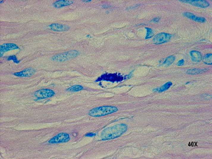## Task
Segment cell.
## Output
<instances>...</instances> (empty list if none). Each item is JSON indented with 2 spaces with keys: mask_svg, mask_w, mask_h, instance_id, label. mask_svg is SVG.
I'll use <instances>...</instances> for the list:
<instances>
[{
  "mask_svg": "<svg viewBox=\"0 0 212 159\" xmlns=\"http://www.w3.org/2000/svg\"><path fill=\"white\" fill-rule=\"evenodd\" d=\"M208 71V70L206 68H193V69H189L186 73L188 74H191V75H196V74H202Z\"/></svg>",
  "mask_w": 212,
  "mask_h": 159,
  "instance_id": "obj_15",
  "label": "cell"
},
{
  "mask_svg": "<svg viewBox=\"0 0 212 159\" xmlns=\"http://www.w3.org/2000/svg\"><path fill=\"white\" fill-rule=\"evenodd\" d=\"M118 111L117 107L111 106H100L91 109L89 111L88 115L91 117H99L105 116V115L114 114Z\"/></svg>",
  "mask_w": 212,
  "mask_h": 159,
  "instance_id": "obj_2",
  "label": "cell"
},
{
  "mask_svg": "<svg viewBox=\"0 0 212 159\" xmlns=\"http://www.w3.org/2000/svg\"><path fill=\"white\" fill-rule=\"evenodd\" d=\"M183 15L188 17V19L193 20L194 21L198 22V23H205V19L204 17H197L195 15H194L193 13H191L189 12H185L183 13Z\"/></svg>",
  "mask_w": 212,
  "mask_h": 159,
  "instance_id": "obj_12",
  "label": "cell"
},
{
  "mask_svg": "<svg viewBox=\"0 0 212 159\" xmlns=\"http://www.w3.org/2000/svg\"><path fill=\"white\" fill-rule=\"evenodd\" d=\"M184 64V60L182 59L181 60H180V61L177 63V65L178 66H182Z\"/></svg>",
  "mask_w": 212,
  "mask_h": 159,
  "instance_id": "obj_23",
  "label": "cell"
},
{
  "mask_svg": "<svg viewBox=\"0 0 212 159\" xmlns=\"http://www.w3.org/2000/svg\"><path fill=\"white\" fill-rule=\"evenodd\" d=\"M95 135V133H89V134H87L86 136H90V137H92V136Z\"/></svg>",
  "mask_w": 212,
  "mask_h": 159,
  "instance_id": "obj_25",
  "label": "cell"
},
{
  "mask_svg": "<svg viewBox=\"0 0 212 159\" xmlns=\"http://www.w3.org/2000/svg\"><path fill=\"white\" fill-rule=\"evenodd\" d=\"M160 19H161V17H155L153 19L151 20V22H155V23H157L160 21Z\"/></svg>",
  "mask_w": 212,
  "mask_h": 159,
  "instance_id": "obj_22",
  "label": "cell"
},
{
  "mask_svg": "<svg viewBox=\"0 0 212 159\" xmlns=\"http://www.w3.org/2000/svg\"><path fill=\"white\" fill-rule=\"evenodd\" d=\"M127 125L125 124H118L115 126L106 128L101 133L100 138L101 140H110L117 138L123 135L127 130Z\"/></svg>",
  "mask_w": 212,
  "mask_h": 159,
  "instance_id": "obj_1",
  "label": "cell"
},
{
  "mask_svg": "<svg viewBox=\"0 0 212 159\" xmlns=\"http://www.w3.org/2000/svg\"><path fill=\"white\" fill-rule=\"evenodd\" d=\"M35 72V70L32 68H26L24 70H23L21 72H16V73H14L13 74L16 76L18 77H29L33 76Z\"/></svg>",
  "mask_w": 212,
  "mask_h": 159,
  "instance_id": "obj_11",
  "label": "cell"
},
{
  "mask_svg": "<svg viewBox=\"0 0 212 159\" xmlns=\"http://www.w3.org/2000/svg\"><path fill=\"white\" fill-rule=\"evenodd\" d=\"M172 82H168L165 84L164 85L162 86L161 88H158V89H155V92H164V91H166V90H167V89H168V88H170V86H172Z\"/></svg>",
  "mask_w": 212,
  "mask_h": 159,
  "instance_id": "obj_18",
  "label": "cell"
},
{
  "mask_svg": "<svg viewBox=\"0 0 212 159\" xmlns=\"http://www.w3.org/2000/svg\"><path fill=\"white\" fill-rule=\"evenodd\" d=\"M190 56L191 60L194 62H200L202 60V55L201 53L197 51H192L190 52Z\"/></svg>",
  "mask_w": 212,
  "mask_h": 159,
  "instance_id": "obj_13",
  "label": "cell"
},
{
  "mask_svg": "<svg viewBox=\"0 0 212 159\" xmlns=\"http://www.w3.org/2000/svg\"><path fill=\"white\" fill-rule=\"evenodd\" d=\"M101 7L109 8V7H111V6H110V5H101Z\"/></svg>",
  "mask_w": 212,
  "mask_h": 159,
  "instance_id": "obj_24",
  "label": "cell"
},
{
  "mask_svg": "<svg viewBox=\"0 0 212 159\" xmlns=\"http://www.w3.org/2000/svg\"><path fill=\"white\" fill-rule=\"evenodd\" d=\"M70 135L66 133H61L58 134L53 138L48 141L49 144H57L60 143H66L70 141Z\"/></svg>",
  "mask_w": 212,
  "mask_h": 159,
  "instance_id": "obj_6",
  "label": "cell"
},
{
  "mask_svg": "<svg viewBox=\"0 0 212 159\" xmlns=\"http://www.w3.org/2000/svg\"><path fill=\"white\" fill-rule=\"evenodd\" d=\"M7 60H13L14 62H15V63H17V64L19 62V60H17V59L16 56H9V57H7Z\"/></svg>",
  "mask_w": 212,
  "mask_h": 159,
  "instance_id": "obj_21",
  "label": "cell"
},
{
  "mask_svg": "<svg viewBox=\"0 0 212 159\" xmlns=\"http://www.w3.org/2000/svg\"><path fill=\"white\" fill-rule=\"evenodd\" d=\"M202 60L205 64L211 65L212 64V54L209 53L205 54V55L202 58Z\"/></svg>",
  "mask_w": 212,
  "mask_h": 159,
  "instance_id": "obj_17",
  "label": "cell"
},
{
  "mask_svg": "<svg viewBox=\"0 0 212 159\" xmlns=\"http://www.w3.org/2000/svg\"><path fill=\"white\" fill-rule=\"evenodd\" d=\"M182 3H185V4H189L190 5H192L194 6L205 8L210 6V3L207 1H204V0H189V1H180Z\"/></svg>",
  "mask_w": 212,
  "mask_h": 159,
  "instance_id": "obj_8",
  "label": "cell"
},
{
  "mask_svg": "<svg viewBox=\"0 0 212 159\" xmlns=\"http://www.w3.org/2000/svg\"><path fill=\"white\" fill-rule=\"evenodd\" d=\"M84 2H85V3H88V2H91V1H90V0H89V1H83Z\"/></svg>",
  "mask_w": 212,
  "mask_h": 159,
  "instance_id": "obj_27",
  "label": "cell"
},
{
  "mask_svg": "<svg viewBox=\"0 0 212 159\" xmlns=\"http://www.w3.org/2000/svg\"><path fill=\"white\" fill-rule=\"evenodd\" d=\"M172 35L167 33H160L154 37L153 42L155 45H161L169 41Z\"/></svg>",
  "mask_w": 212,
  "mask_h": 159,
  "instance_id": "obj_5",
  "label": "cell"
},
{
  "mask_svg": "<svg viewBox=\"0 0 212 159\" xmlns=\"http://www.w3.org/2000/svg\"><path fill=\"white\" fill-rule=\"evenodd\" d=\"M19 47L17 46L14 43H6V44H4L1 46L0 47V51H1V56H3L4 53L9 51L15 50V49H19Z\"/></svg>",
  "mask_w": 212,
  "mask_h": 159,
  "instance_id": "obj_10",
  "label": "cell"
},
{
  "mask_svg": "<svg viewBox=\"0 0 212 159\" xmlns=\"http://www.w3.org/2000/svg\"><path fill=\"white\" fill-rule=\"evenodd\" d=\"M73 1H65V0H60V1H55L53 4V7L56 8H60L65 6H68L72 4H73Z\"/></svg>",
  "mask_w": 212,
  "mask_h": 159,
  "instance_id": "obj_14",
  "label": "cell"
},
{
  "mask_svg": "<svg viewBox=\"0 0 212 159\" xmlns=\"http://www.w3.org/2000/svg\"><path fill=\"white\" fill-rule=\"evenodd\" d=\"M139 6H140V5H136V6H135V7H129V8L128 9V10H130V9H135V8H136V7H139Z\"/></svg>",
  "mask_w": 212,
  "mask_h": 159,
  "instance_id": "obj_26",
  "label": "cell"
},
{
  "mask_svg": "<svg viewBox=\"0 0 212 159\" xmlns=\"http://www.w3.org/2000/svg\"><path fill=\"white\" fill-rule=\"evenodd\" d=\"M48 28L51 30L58 32L66 31L70 29V27L67 25H65L60 23H53L48 26Z\"/></svg>",
  "mask_w": 212,
  "mask_h": 159,
  "instance_id": "obj_9",
  "label": "cell"
},
{
  "mask_svg": "<svg viewBox=\"0 0 212 159\" xmlns=\"http://www.w3.org/2000/svg\"><path fill=\"white\" fill-rule=\"evenodd\" d=\"M176 57L174 56H170L167 57V59H165V60H163V62H162L161 66H168L172 64L175 61Z\"/></svg>",
  "mask_w": 212,
  "mask_h": 159,
  "instance_id": "obj_16",
  "label": "cell"
},
{
  "mask_svg": "<svg viewBox=\"0 0 212 159\" xmlns=\"http://www.w3.org/2000/svg\"><path fill=\"white\" fill-rule=\"evenodd\" d=\"M146 29H147V35L146 37H145V39H147L151 38V37H153L154 35V32L153 29L148 27H146Z\"/></svg>",
  "mask_w": 212,
  "mask_h": 159,
  "instance_id": "obj_20",
  "label": "cell"
},
{
  "mask_svg": "<svg viewBox=\"0 0 212 159\" xmlns=\"http://www.w3.org/2000/svg\"><path fill=\"white\" fill-rule=\"evenodd\" d=\"M54 92L49 89H43L35 92L34 93V96L39 99H45L54 95Z\"/></svg>",
  "mask_w": 212,
  "mask_h": 159,
  "instance_id": "obj_7",
  "label": "cell"
},
{
  "mask_svg": "<svg viewBox=\"0 0 212 159\" xmlns=\"http://www.w3.org/2000/svg\"><path fill=\"white\" fill-rule=\"evenodd\" d=\"M84 89V87L81 85H75L72 86V87L69 88L68 89H66V91L68 92H78L81 91Z\"/></svg>",
  "mask_w": 212,
  "mask_h": 159,
  "instance_id": "obj_19",
  "label": "cell"
},
{
  "mask_svg": "<svg viewBox=\"0 0 212 159\" xmlns=\"http://www.w3.org/2000/svg\"><path fill=\"white\" fill-rule=\"evenodd\" d=\"M80 53L76 50H72L68 52H66V53H60L59 54H56L54 56L52 57V60L55 62H65L68 61V60H70L72 59H74V58L77 57L79 55Z\"/></svg>",
  "mask_w": 212,
  "mask_h": 159,
  "instance_id": "obj_3",
  "label": "cell"
},
{
  "mask_svg": "<svg viewBox=\"0 0 212 159\" xmlns=\"http://www.w3.org/2000/svg\"><path fill=\"white\" fill-rule=\"evenodd\" d=\"M125 80L123 76L120 74H104L101 75L97 79L96 82L99 81H109V82H121Z\"/></svg>",
  "mask_w": 212,
  "mask_h": 159,
  "instance_id": "obj_4",
  "label": "cell"
}]
</instances>
